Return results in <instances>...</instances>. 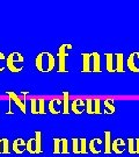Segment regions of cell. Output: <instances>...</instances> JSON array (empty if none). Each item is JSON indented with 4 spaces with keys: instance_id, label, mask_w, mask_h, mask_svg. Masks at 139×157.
Wrapping results in <instances>:
<instances>
[{
    "instance_id": "1",
    "label": "cell",
    "mask_w": 139,
    "mask_h": 157,
    "mask_svg": "<svg viewBox=\"0 0 139 157\" xmlns=\"http://www.w3.org/2000/svg\"><path fill=\"white\" fill-rule=\"evenodd\" d=\"M56 67V58L50 51H42L35 58V67L39 72H51Z\"/></svg>"
},
{
    "instance_id": "2",
    "label": "cell",
    "mask_w": 139,
    "mask_h": 157,
    "mask_svg": "<svg viewBox=\"0 0 139 157\" xmlns=\"http://www.w3.org/2000/svg\"><path fill=\"white\" fill-rule=\"evenodd\" d=\"M24 62V58L19 51H13L6 57V67L13 73H19L23 70V65H19V63Z\"/></svg>"
},
{
    "instance_id": "3",
    "label": "cell",
    "mask_w": 139,
    "mask_h": 157,
    "mask_svg": "<svg viewBox=\"0 0 139 157\" xmlns=\"http://www.w3.org/2000/svg\"><path fill=\"white\" fill-rule=\"evenodd\" d=\"M67 49H72V44L70 43H64L58 48V72H68L66 69V58L68 56Z\"/></svg>"
},
{
    "instance_id": "4",
    "label": "cell",
    "mask_w": 139,
    "mask_h": 157,
    "mask_svg": "<svg viewBox=\"0 0 139 157\" xmlns=\"http://www.w3.org/2000/svg\"><path fill=\"white\" fill-rule=\"evenodd\" d=\"M6 94L9 97V100H12L16 107L23 113V114H26L27 113V108H26V100L22 99L21 97H19V95L15 93V92H13V91H6Z\"/></svg>"
},
{
    "instance_id": "5",
    "label": "cell",
    "mask_w": 139,
    "mask_h": 157,
    "mask_svg": "<svg viewBox=\"0 0 139 157\" xmlns=\"http://www.w3.org/2000/svg\"><path fill=\"white\" fill-rule=\"evenodd\" d=\"M126 150V142L122 137H117L116 140L111 142V151L115 152L116 155H122Z\"/></svg>"
},
{
    "instance_id": "6",
    "label": "cell",
    "mask_w": 139,
    "mask_h": 157,
    "mask_svg": "<svg viewBox=\"0 0 139 157\" xmlns=\"http://www.w3.org/2000/svg\"><path fill=\"white\" fill-rule=\"evenodd\" d=\"M83 111H85V101L81 98H75L74 100H72L70 106V112L80 115L83 113Z\"/></svg>"
},
{
    "instance_id": "7",
    "label": "cell",
    "mask_w": 139,
    "mask_h": 157,
    "mask_svg": "<svg viewBox=\"0 0 139 157\" xmlns=\"http://www.w3.org/2000/svg\"><path fill=\"white\" fill-rule=\"evenodd\" d=\"M12 150L16 155H22L26 151V141L22 137H17L12 143Z\"/></svg>"
},
{
    "instance_id": "8",
    "label": "cell",
    "mask_w": 139,
    "mask_h": 157,
    "mask_svg": "<svg viewBox=\"0 0 139 157\" xmlns=\"http://www.w3.org/2000/svg\"><path fill=\"white\" fill-rule=\"evenodd\" d=\"M101 56L97 51H93L92 52V59H90V64H92V72H101L102 67H101Z\"/></svg>"
},
{
    "instance_id": "9",
    "label": "cell",
    "mask_w": 139,
    "mask_h": 157,
    "mask_svg": "<svg viewBox=\"0 0 139 157\" xmlns=\"http://www.w3.org/2000/svg\"><path fill=\"white\" fill-rule=\"evenodd\" d=\"M81 57H82V69H81V72H92V64H90L92 52H82Z\"/></svg>"
},
{
    "instance_id": "10",
    "label": "cell",
    "mask_w": 139,
    "mask_h": 157,
    "mask_svg": "<svg viewBox=\"0 0 139 157\" xmlns=\"http://www.w3.org/2000/svg\"><path fill=\"white\" fill-rule=\"evenodd\" d=\"M103 143V141H102V139H100V137H94V139H92V140L89 141L88 146H87V148H88V150L93 155H99V154H101L102 152V150L101 149H97V144H102Z\"/></svg>"
},
{
    "instance_id": "11",
    "label": "cell",
    "mask_w": 139,
    "mask_h": 157,
    "mask_svg": "<svg viewBox=\"0 0 139 157\" xmlns=\"http://www.w3.org/2000/svg\"><path fill=\"white\" fill-rule=\"evenodd\" d=\"M61 113L63 114H70V106H71V100H70V93L68 91H63V97H61Z\"/></svg>"
},
{
    "instance_id": "12",
    "label": "cell",
    "mask_w": 139,
    "mask_h": 157,
    "mask_svg": "<svg viewBox=\"0 0 139 157\" xmlns=\"http://www.w3.org/2000/svg\"><path fill=\"white\" fill-rule=\"evenodd\" d=\"M57 105H58V106L61 105V99H59V98H53V99H51V100L49 101V104H48V109H49V112H50L51 114H53V115H58V114L61 113L60 108H58Z\"/></svg>"
},
{
    "instance_id": "13",
    "label": "cell",
    "mask_w": 139,
    "mask_h": 157,
    "mask_svg": "<svg viewBox=\"0 0 139 157\" xmlns=\"http://www.w3.org/2000/svg\"><path fill=\"white\" fill-rule=\"evenodd\" d=\"M137 52H138V51L131 52V54L129 55L128 59H126V67H128L131 72H134V73H139V67H137V65H136V62H134L136 56H137Z\"/></svg>"
},
{
    "instance_id": "14",
    "label": "cell",
    "mask_w": 139,
    "mask_h": 157,
    "mask_svg": "<svg viewBox=\"0 0 139 157\" xmlns=\"http://www.w3.org/2000/svg\"><path fill=\"white\" fill-rule=\"evenodd\" d=\"M116 57V63H115V71L116 72H125V69H124V55L122 52H118L115 55Z\"/></svg>"
},
{
    "instance_id": "15",
    "label": "cell",
    "mask_w": 139,
    "mask_h": 157,
    "mask_svg": "<svg viewBox=\"0 0 139 157\" xmlns=\"http://www.w3.org/2000/svg\"><path fill=\"white\" fill-rule=\"evenodd\" d=\"M35 151L36 154H43L42 147V133L39 130H35Z\"/></svg>"
},
{
    "instance_id": "16",
    "label": "cell",
    "mask_w": 139,
    "mask_h": 157,
    "mask_svg": "<svg viewBox=\"0 0 139 157\" xmlns=\"http://www.w3.org/2000/svg\"><path fill=\"white\" fill-rule=\"evenodd\" d=\"M103 143H104V150H103V152H104L106 155L111 154V132L110 130H106V132H104V141H103Z\"/></svg>"
},
{
    "instance_id": "17",
    "label": "cell",
    "mask_w": 139,
    "mask_h": 157,
    "mask_svg": "<svg viewBox=\"0 0 139 157\" xmlns=\"http://www.w3.org/2000/svg\"><path fill=\"white\" fill-rule=\"evenodd\" d=\"M103 106H104V114H114L116 112V107L114 105V99L108 98L106 100H103Z\"/></svg>"
},
{
    "instance_id": "18",
    "label": "cell",
    "mask_w": 139,
    "mask_h": 157,
    "mask_svg": "<svg viewBox=\"0 0 139 157\" xmlns=\"http://www.w3.org/2000/svg\"><path fill=\"white\" fill-rule=\"evenodd\" d=\"M106 69L108 72H116L115 71V63H114V55L110 52L106 54Z\"/></svg>"
},
{
    "instance_id": "19",
    "label": "cell",
    "mask_w": 139,
    "mask_h": 157,
    "mask_svg": "<svg viewBox=\"0 0 139 157\" xmlns=\"http://www.w3.org/2000/svg\"><path fill=\"white\" fill-rule=\"evenodd\" d=\"M87 152H88L87 140H86V137H80V139H79V154L86 155Z\"/></svg>"
},
{
    "instance_id": "20",
    "label": "cell",
    "mask_w": 139,
    "mask_h": 157,
    "mask_svg": "<svg viewBox=\"0 0 139 157\" xmlns=\"http://www.w3.org/2000/svg\"><path fill=\"white\" fill-rule=\"evenodd\" d=\"M26 150H27L30 155H36V151H35V139L31 137L26 142Z\"/></svg>"
},
{
    "instance_id": "21",
    "label": "cell",
    "mask_w": 139,
    "mask_h": 157,
    "mask_svg": "<svg viewBox=\"0 0 139 157\" xmlns=\"http://www.w3.org/2000/svg\"><path fill=\"white\" fill-rule=\"evenodd\" d=\"M93 101H94V99H92V98H87V99L85 100V111H86V113L89 114V115L94 114V109H93Z\"/></svg>"
},
{
    "instance_id": "22",
    "label": "cell",
    "mask_w": 139,
    "mask_h": 157,
    "mask_svg": "<svg viewBox=\"0 0 139 157\" xmlns=\"http://www.w3.org/2000/svg\"><path fill=\"white\" fill-rule=\"evenodd\" d=\"M11 149H9V141L8 139H1V154H9Z\"/></svg>"
},
{
    "instance_id": "23",
    "label": "cell",
    "mask_w": 139,
    "mask_h": 157,
    "mask_svg": "<svg viewBox=\"0 0 139 157\" xmlns=\"http://www.w3.org/2000/svg\"><path fill=\"white\" fill-rule=\"evenodd\" d=\"M126 151H128L130 155L136 154V152H134V137H128V140H126Z\"/></svg>"
},
{
    "instance_id": "24",
    "label": "cell",
    "mask_w": 139,
    "mask_h": 157,
    "mask_svg": "<svg viewBox=\"0 0 139 157\" xmlns=\"http://www.w3.org/2000/svg\"><path fill=\"white\" fill-rule=\"evenodd\" d=\"M68 152H70V150H68V141H67V139L63 137L60 142V154L67 155Z\"/></svg>"
},
{
    "instance_id": "25",
    "label": "cell",
    "mask_w": 139,
    "mask_h": 157,
    "mask_svg": "<svg viewBox=\"0 0 139 157\" xmlns=\"http://www.w3.org/2000/svg\"><path fill=\"white\" fill-rule=\"evenodd\" d=\"M37 111H38V114H45L46 111H45V99L44 98H39L37 99Z\"/></svg>"
},
{
    "instance_id": "26",
    "label": "cell",
    "mask_w": 139,
    "mask_h": 157,
    "mask_svg": "<svg viewBox=\"0 0 139 157\" xmlns=\"http://www.w3.org/2000/svg\"><path fill=\"white\" fill-rule=\"evenodd\" d=\"M60 142H61V139H59V137H53V150H52V152L55 155L60 154Z\"/></svg>"
},
{
    "instance_id": "27",
    "label": "cell",
    "mask_w": 139,
    "mask_h": 157,
    "mask_svg": "<svg viewBox=\"0 0 139 157\" xmlns=\"http://www.w3.org/2000/svg\"><path fill=\"white\" fill-rule=\"evenodd\" d=\"M93 109H94V114H101V99L100 98H95L93 101Z\"/></svg>"
},
{
    "instance_id": "28",
    "label": "cell",
    "mask_w": 139,
    "mask_h": 157,
    "mask_svg": "<svg viewBox=\"0 0 139 157\" xmlns=\"http://www.w3.org/2000/svg\"><path fill=\"white\" fill-rule=\"evenodd\" d=\"M30 112L34 115L38 114V111H37V99L36 98H31L30 99Z\"/></svg>"
},
{
    "instance_id": "29",
    "label": "cell",
    "mask_w": 139,
    "mask_h": 157,
    "mask_svg": "<svg viewBox=\"0 0 139 157\" xmlns=\"http://www.w3.org/2000/svg\"><path fill=\"white\" fill-rule=\"evenodd\" d=\"M72 152L73 154H79V139L78 137H72Z\"/></svg>"
},
{
    "instance_id": "30",
    "label": "cell",
    "mask_w": 139,
    "mask_h": 157,
    "mask_svg": "<svg viewBox=\"0 0 139 157\" xmlns=\"http://www.w3.org/2000/svg\"><path fill=\"white\" fill-rule=\"evenodd\" d=\"M134 152L139 155V137L134 139Z\"/></svg>"
},
{
    "instance_id": "31",
    "label": "cell",
    "mask_w": 139,
    "mask_h": 157,
    "mask_svg": "<svg viewBox=\"0 0 139 157\" xmlns=\"http://www.w3.org/2000/svg\"><path fill=\"white\" fill-rule=\"evenodd\" d=\"M0 59L2 61V59H6V57H5V55L0 51ZM4 70H5V67H0V72H4Z\"/></svg>"
},
{
    "instance_id": "32",
    "label": "cell",
    "mask_w": 139,
    "mask_h": 157,
    "mask_svg": "<svg viewBox=\"0 0 139 157\" xmlns=\"http://www.w3.org/2000/svg\"><path fill=\"white\" fill-rule=\"evenodd\" d=\"M0 154H1V139H0Z\"/></svg>"
}]
</instances>
